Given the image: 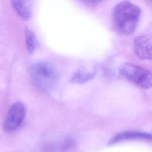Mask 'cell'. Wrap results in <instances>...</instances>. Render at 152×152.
<instances>
[{"label": "cell", "mask_w": 152, "mask_h": 152, "mask_svg": "<svg viewBox=\"0 0 152 152\" xmlns=\"http://www.w3.org/2000/svg\"><path fill=\"white\" fill-rule=\"evenodd\" d=\"M11 2L14 10L20 18L25 20L30 18L34 0H11Z\"/></svg>", "instance_id": "6"}, {"label": "cell", "mask_w": 152, "mask_h": 152, "mask_svg": "<svg viewBox=\"0 0 152 152\" xmlns=\"http://www.w3.org/2000/svg\"><path fill=\"white\" fill-rule=\"evenodd\" d=\"M81 1H83L86 2L90 3V4H97L100 2L102 0H81Z\"/></svg>", "instance_id": "10"}, {"label": "cell", "mask_w": 152, "mask_h": 152, "mask_svg": "<svg viewBox=\"0 0 152 152\" xmlns=\"http://www.w3.org/2000/svg\"><path fill=\"white\" fill-rule=\"evenodd\" d=\"M134 50L139 58L152 61V36H137L134 40Z\"/></svg>", "instance_id": "5"}, {"label": "cell", "mask_w": 152, "mask_h": 152, "mask_svg": "<svg viewBox=\"0 0 152 152\" xmlns=\"http://www.w3.org/2000/svg\"><path fill=\"white\" fill-rule=\"evenodd\" d=\"M96 74V70L87 71L80 69L76 71L71 77V81L76 83H84L93 78Z\"/></svg>", "instance_id": "8"}, {"label": "cell", "mask_w": 152, "mask_h": 152, "mask_svg": "<svg viewBox=\"0 0 152 152\" xmlns=\"http://www.w3.org/2000/svg\"><path fill=\"white\" fill-rule=\"evenodd\" d=\"M30 74L34 86L43 91H50L55 86L58 79L55 68L46 62H40L33 65Z\"/></svg>", "instance_id": "2"}, {"label": "cell", "mask_w": 152, "mask_h": 152, "mask_svg": "<svg viewBox=\"0 0 152 152\" xmlns=\"http://www.w3.org/2000/svg\"><path fill=\"white\" fill-rule=\"evenodd\" d=\"M130 140H152V134L137 131H126L115 135L110 141V144Z\"/></svg>", "instance_id": "7"}, {"label": "cell", "mask_w": 152, "mask_h": 152, "mask_svg": "<svg viewBox=\"0 0 152 152\" xmlns=\"http://www.w3.org/2000/svg\"><path fill=\"white\" fill-rule=\"evenodd\" d=\"M26 115L24 105L17 102L10 107L4 122V129L8 132H14L21 125Z\"/></svg>", "instance_id": "4"}, {"label": "cell", "mask_w": 152, "mask_h": 152, "mask_svg": "<svg viewBox=\"0 0 152 152\" xmlns=\"http://www.w3.org/2000/svg\"><path fill=\"white\" fill-rule=\"evenodd\" d=\"M140 16L139 7L129 1H122L118 4L113 11V28L121 34H132L137 27Z\"/></svg>", "instance_id": "1"}, {"label": "cell", "mask_w": 152, "mask_h": 152, "mask_svg": "<svg viewBox=\"0 0 152 152\" xmlns=\"http://www.w3.org/2000/svg\"><path fill=\"white\" fill-rule=\"evenodd\" d=\"M25 41L28 52L33 53L36 49L37 42L34 33L28 28L25 29Z\"/></svg>", "instance_id": "9"}, {"label": "cell", "mask_w": 152, "mask_h": 152, "mask_svg": "<svg viewBox=\"0 0 152 152\" xmlns=\"http://www.w3.org/2000/svg\"><path fill=\"white\" fill-rule=\"evenodd\" d=\"M121 74L135 85L148 89L152 87V73L147 69L132 63H126L121 68Z\"/></svg>", "instance_id": "3"}]
</instances>
